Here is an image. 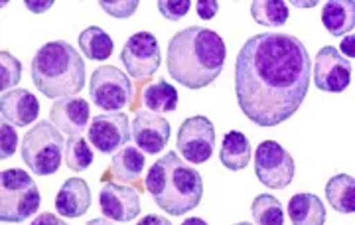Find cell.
Returning a JSON list of instances; mask_svg holds the SVG:
<instances>
[{"label": "cell", "instance_id": "cell-1", "mask_svg": "<svg viewBox=\"0 0 355 225\" xmlns=\"http://www.w3.org/2000/svg\"><path fill=\"white\" fill-rule=\"evenodd\" d=\"M312 60L296 36L266 32L245 42L235 62V93L245 117L277 126L300 109L310 89Z\"/></svg>", "mask_w": 355, "mask_h": 225}, {"label": "cell", "instance_id": "cell-2", "mask_svg": "<svg viewBox=\"0 0 355 225\" xmlns=\"http://www.w3.org/2000/svg\"><path fill=\"white\" fill-rule=\"evenodd\" d=\"M225 42L217 32L190 26L168 44L166 65L170 77L188 89H203L216 81L225 63Z\"/></svg>", "mask_w": 355, "mask_h": 225}, {"label": "cell", "instance_id": "cell-3", "mask_svg": "<svg viewBox=\"0 0 355 225\" xmlns=\"http://www.w3.org/2000/svg\"><path fill=\"white\" fill-rule=\"evenodd\" d=\"M144 184L156 206L170 215H184L196 210L203 198L202 176L176 152H166L156 160Z\"/></svg>", "mask_w": 355, "mask_h": 225}, {"label": "cell", "instance_id": "cell-4", "mask_svg": "<svg viewBox=\"0 0 355 225\" xmlns=\"http://www.w3.org/2000/svg\"><path fill=\"white\" fill-rule=\"evenodd\" d=\"M30 72L34 85L50 99L76 97L85 88V62L65 40L42 46L32 60Z\"/></svg>", "mask_w": 355, "mask_h": 225}, {"label": "cell", "instance_id": "cell-5", "mask_svg": "<svg viewBox=\"0 0 355 225\" xmlns=\"http://www.w3.org/2000/svg\"><path fill=\"white\" fill-rule=\"evenodd\" d=\"M40 190L32 176L20 168L0 174V219L4 224H22L40 210Z\"/></svg>", "mask_w": 355, "mask_h": 225}, {"label": "cell", "instance_id": "cell-6", "mask_svg": "<svg viewBox=\"0 0 355 225\" xmlns=\"http://www.w3.org/2000/svg\"><path fill=\"white\" fill-rule=\"evenodd\" d=\"M65 140L62 131L50 121H40L32 131H28L22 142V160L38 176L55 174L62 166V152Z\"/></svg>", "mask_w": 355, "mask_h": 225}, {"label": "cell", "instance_id": "cell-7", "mask_svg": "<svg viewBox=\"0 0 355 225\" xmlns=\"http://www.w3.org/2000/svg\"><path fill=\"white\" fill-rule=\"evenodd\" d=\"M89 95L103 111L121 112L132 99V83L116 65H101L91 75Z\"/></svg>", "mask_w": 355, "mask_h": 225}, {"label": "cell", "instance_id": "cell-8", "mask_svg": "<svg viewBox=\"0 0 355 225\" xmlns=\"http://www.w3.org/2000/svg\"><path fill=\"white\" fill-rule=\"evenodd\" d=\"M294 158L277 140H263L254 152V174L261 184L282 190L294 180Z\"/></svg>", "mask_w": 355, "mask_h": 225}, {"label": "cell", "instance_id": "cell-9", "mask_svg": "<svg viewBox=\"0 0 355 225\" xmlns=\"http://www.w3.org/2000/svg\"><path fill=\"white\" fill-rule=\"evenodd\" d=\"M214 144H216V126L207 117L196 115L180 125L176 147L188 162H207L214 154Z\"/></svg>", "mask_w": 355, "mask_h": 225}, {"label": "cell", "instance_id": "cell-10", "mask_svg": "<svg viewBox=\"0 0 355 225\" xmlns=\"http://www.w3.org/2000/svg\"><path fill=\"white\" fill-rule=\"evenodd\" d=\"M123 65L127 67V74L135 79H148L160 67V46L158 40L150 32H137L128 38L123 53Z\"/></svg>", "mask_w": 355, "mask_h": 225}, {"label": "cell", "instance_id": "cell-11", "mask_svg": "<svg viewBox=\"0 0 355 225\" xmlns=\"http://www.w3.org/2000/svg\"><path fill=\"white\" fill-rule=\"evenodd\" d=\"M352 83V63L334 46L318 51L314 63V85L326 93H342Z\"/></svg>", "mask_w": 355, "mask_h": 225}, {"label": "cell", "instance_id": "cell-12", "mask_svg": "<svg viewBox=\"0 0 355 225\" xmlns=\"http://www.w3.org/2000/svg\"><path fill=\"white\" fill-rule=\"evenodd\" d=\"M132 137L125 112H105L93 117L89 125V140L103 154H113L121 150Z\"/></svg>", "mask_w": 355, "mask_h": 225}, {"label": "cell", "instance_id": "cell-13", "mask_svg": "<svg viewBox=\"0 0 355 225\" xmlns=\"http://www.w3.org/2000/svg\"><path fill=\"white\" fill-rule=\"evenodd\" d=\"M103 215L111 222H132L140 213V196L135 188L109 182L99 194Z\"/></svg>", "mask_w": 355, "mask_h": 225}, {"label": "cell", "instance_id": "cell-14", "mask_svg": "<svg viewBox=\"0 0 355 225\" xmlns=\"http://www.w3.org/2000/svg\"><path fill=\"white\" fill-rule=\"evenodd\" d=\"M132 138L142 152L158 154L170 140V123L153 111H139L132 121Z\"/></svg>", "mask_w": 355, "mask_h": 225}, {"label": "cell", "instance_id": "cell-15", "mask_svg": "<svg viewBox=\"0 0 355 225\" xmlns=\"http://www.w3.org/2000/svg\"><path fill=\"white\" fill-rule=\"evenodd\" d=\"M89 117H91L89 103L79 97L58 99L50 109L51 125H55L69 137H81V133L87 131Z\"/></svg>", "mask_w": 355, "mask_h": 225}, {"label": "cell", "instance_id": "cell-16", "mask_svg": "<svg viewBox=\"0 0 355 225\" xmlns=\"http://www.w3.org/2000/svg\"><path fill=\"white\" fill-rule=\"evenodd\" d=\"M2 121L14 126L32 125L40 115V101L28 89H10L0 97Z\"/></svg>", "mask_w": 355, "mask_h": 225}, {"label": "cell", "instance_id": "cell-17", "mask_svg": "<svg viewBox=\"0 0 355 225\" xmlns=\"http://www.w3.org/2000/svg\"><path fill=\"white\" fill-rule=\"evenodd\" d=\"M91 208V190L81 178H67L55 198V212L62 217H81Z\"/></svg>", "mask_w": 355, "mask_h": 225}, {"label": "cell", "instance_id": "cell-18", "mask_svg": "<svg viewBox=\"0 0 355 225\" xmlns=\"http://www.w3.org/2000/svg\"><path fill=\"white\" fill-rule=\"evenodd\" d=\"M322 24L331 36H345L355 28V0H330L322 8Z\"/></svg>", "mask_w": 355, "mask_h": 225}, {"label": "cell", "instance_id": "cell-19", "mask_svg": "<svg viewBox=\"0 0 355 225\" xmlns=\"http://www.w3.org/2000/svg\"><path fill=\"white\" fill-rule=\"evenodd\" d=\"M288 217L292 225H324L326 208L316 194H296L288 201Z\"/></svg>", "mask_w": 355, "mask_h": 225}, {"label": "cell", "instance_id": "cell-20", "mask_svg": "<svg viewBox=\"0 0 355 225\" xmlns=\"http://www.w3.org/2000/svg\"><path fill=\"white\" fill-rule=\"evenodd\" d=\"M144 152L137 147H125L121 149L111 160L109 172L101 180H109V176L119 178V182H137L144 170Z\"/></svg>", "mask_w": 355, "mask_h": 225}, {"label": "cell", "instance_id": "cell-21", "mask_svg": "<svg viewBox=\"0 0 355 225\" xmlns=\"http://www.w3.org/2000/svg\"><path fill=\"white\" fill-rule=\"evenodd\" d=\"M219 160L227 170H243L251 162V142L239 131H229L221 142Z\"/></svg>", "mask_w": 355, "mask_h": 225}, {"label": "cell", "instance_id": "cell-22", "mask_svg": "<svg viewBox=\"0 0 355 225\" xmlns=\"http://www.w3.org/2000/svg\"><path fill=\"white\" fill-rule=\"evenodd\" d=\"M326 200L338 213L355 212V178L349 174H336L326 184Z\"/></svg>", "mask_w": 355, "mask_h": 225}, {"label": "cell", "instance_id": "cell-23", "mask_svg": "<svg viewBox=\"0 0 355 225\" xmlns=\"http://www.w3.org/2000/svg\"><path fill=\"white\" fill-rule=\"evenodd\" d=\"M79 48L85 53L87 60L93 62H105L113 56L114 44L113 38L109 36L99 26H89L87 30L79 36Z\"/></svg>", "mask_w": 355, "mask_h": 225}, {"label": "cell", "instance_id": "cell-24", "mask_svg": "<svg viewBox=\"0 0 355 225\" xmlns=\"http://www.w3.org/2000/svg\"><path fill=\"white\" fill-rule=\"evenodd\" d=\"M251 16L257 24L279 28L288 20V6L282 0H254L251 2Z\"/></svg>", "mask_w": 355, "mask_h": 225}, {"label": "cell", "instance_id": "cell-25", "mask_svg": "<svg viewBox=\"0 0 355 225\" xmlns=\"http://www.w3.org/2000/svg\"><path fill=\"white\" fill-rule=\"evenodd\" d=\"M178 91L174 85L166 83V79H160L158 83H153L144 89V105L153 112H170L178 107Z\"/></svg>", "mask_w": 355, "mask_h": 225}, {"label": "cell", "instance_id": "cell-26", "mask_svg": "<svg viewBox=\"0 0 355 225\" xmlns=\"http://www.w3.org/2000/svg\"><path fill=\"white\" fill-rule=\"evenodd\" d=\"M251 213L257 225H284L282 203L270 194L257 196L251 203Z\"/></svg>", "mask_w": 355, "mask_h": 225}, {"label": "cell", "instance_id": "cell-27", "mask_svg": "<svg viewBox=\"0 0 355 225\" xmlns=\"http://www.w3.org/2000/svg\"><path fill=\"white\" fill-rule=\"evenodd\" d=\"M65 164L69 170L81 172L93 164V150L83 137H69L65 142Z\"/></svg>", "mask_w": 355, "mask_h": 225}, {"label": "cell", "instance_id": "cell-28", "mask_svg": "<svg viewBox=\"0 0 355 225\" xmlns=\"http://www.w3.org/2000/svg\"><path fill=\"white\" fill-rule=\"evenodd\" d=\"M22 77V63L16 60L8 50L0 51V89L6 93L14 88L16 83H20Z\"/></svg>", "mask_w": 355, "mask_h": 225}, {"label": "cell", "instance_id": "cell-29", "mask_svg": "<svg viewBox=\"0 0 355 225\" xmlns=\"http://www.w3.org/2000/svg\"><path fill=\"white\" fill-rule=\"evenodd\" d=\"M139 0H101L99 6L113 18H130L139 8Z\"/></svg>", "mask_w": 355, "mask_h": 225}, {"label": "cell", "instance_id": "cell-30", "mask_svg": "<svg viewBox=\"0 0 355 225\" xmlns=\"http://www.w3.org/2000/svg\"><path fill=\"white\" fill-rule=\"evenodd\" d=\"M156 4H158L160 14L164 16L166 20H172V22L180 20L182 16H186L191 8L190 0H158Z\"/></svg>", "mask_w": 355, "mask_h": 225}, {"label": "cell", "instance_id": "cell-31", "mask_svg": "<svg viewBox=\"0 0 355 225\" xmlns=\"http://www.w3.org/2000/svg\"><path fill=\"white\" fill-rule=\"evenodd\" d=\"M16 147H18V135H16L14 126L2 121V125H0V156L4 160L10 158L16 152Z\"/></svg>", "mask_w": 355, "mask_h": 225}, {"label": "cell", "instance_id": "cell-32", "mask_svg": "<svg viewBox=\"0 0 355 225\" xmlns=\"http://www.w3.org/2000/svg\"><path fill=\"white\" fill-rule=\"evenodd\" d=\"M196 12L202 20H211L219 12V2H216V0H200V2H196Z\"/></svg>", "mask_w": 355, "mask_h": 225}, {"label": "cell", "instance_id": "cell-33", "mask_svg": "<svg viewBox=\"0 0 355 225\" xmlns=\"http://www.w3.org/2000/svg\"><path fill=\"white\" fill-rule=\"evenodd\" d=\"M30 225H67L64 219H60V217H55L53 213H40L38 217L32 222Z\"/></svg>", "mask_w": 355, "mask_h": 225}, {"label": "cell", "instance_id": "cell-34", "mask_svg": "<svg viewBox=\"0 0 355 225\" xmlns=\"http://www.w3.org/2000/svg\"><path fill=\"white\" fill-rule=\"evenodd\" d=\"M24 4H26V8H28L30 12H46V10H50V8H51L53 0H44V2H36V0H26Z\"/></svg>", "mask_w": 355, "mask_h": 225}, {"label": "cell", "instance_id": "cell-35", "mask_svg": "<svg viewBox=\"0 0 355 225\" xmlns=\"http://www.w3.org/2000/svg\"><path fill=\"white\" fill-rule=\"evenodd\" d=\"M343 58H355V36H345L340 44Z\"/></svg>", "mask_w": 355, "mask_h": 225}, {"label": "cell", "instance_id": "cell-36", "mask_svg": "<svg viewBox=\"0 0 355 225\" xmlns=\"http://www.w3.org/2000/svg\"><path fill=\"white\" fill-rule=\"evenodd\" d=\"M137 225H172V224H170L166 217H162V215H154V213H150V215H144Z\"/></svg>", "mask_w": 355, "mask_h": 225}, {"label": "cell", "instance_id": "cell-37", "mask_svg": "<svg viewBox=\"0 0 355 225\" xmlns=\"http://www.w3.org/2000/svg\"><path fill=\"white\" fill-rule=\"evenodd\" d=\"M85 225H113L111 224V219H107V217H95V219H91Z\"/></svg>", "mask_w": 355, "mask_h": 225}, {"label": "cell", "instance_id": "cell-38", "mask_svg": "<svg viewBox=\"0 0 355 225\" xmlns=\"http://www.w3.org/2000/svg\"><path fill=\"white\" fill-rule=\"evenodd\" d=\"M182 225H207L203 219H200V217H188V219H184L182 222Z\"/></svg>", "mask_w": 355, "mask_h": 225}, {"label": "cell", "instance_id": "cell-39", "mask_svg": "<svg viewBox=\"0 0 355 225\" xmlns=\"http://www.w3.org/2000/svg\"><path fill=\"white\" fill-rule=\"evenodd\" d=\"M292 4H296V6H308V8H312V6H316L318 2H314V0H312V2H292Z\"/></svg>", "mask_w": 355, "mask_h": 225}, {"label": "cell", "instance_id": "cell-40", "mask_svg": "<svg viewBox=\"0 0 355 225\" xmlns=\"http://www.w3.org/2000/svg\"><path fill=\"white\" fill-rule=\"evenodd\" d=\"M235 225H253V224H247V222H241V224H235Z\"/></svg>", "mask_w": 355, "mask_h": 225}]
</instances>
